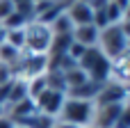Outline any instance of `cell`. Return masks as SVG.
I'll use <instances>...</instances> for the list:
<instances>
[{
    "mask_svg": "<svg viewBox=\"0 0 130 128\" xmlns=\"http://www.w3.org/2000/svg\"><path fill=\"white\" fill-rule=\"evenodd\" d=\"M14 2H16V0H14Z\"/></svg>",
    "mask_w": 130,
    "mask_h": 128,
    "instance_id": "4316f807",
    "label": "cell"
},
{
    "mask_svg": "<svg viewBox=\"0 0 130 128\" xmlns=\"http://www.w3.org/2000/svg\"><path fill=\"white\" fill-rule=\"evenodd\" d=\"M114 128H130V124H128V108L121 112V117L117 119V124H114Z\"/></svg>",
    "mask_w": 130,
    "mask_h": 128,
    "instance_id": "ffe728a7",
    "label": "cell"
},
{
    "mask_svg": "<svg viewBox=\"0 0 130 128\" xmlns=\"http://www.w3.org/2000/svg\"><path fill=\"white\" fill-rule=\"evenodd\" d=\"M78 66H80V69L89 76V80L96 82V85L107 82V80H110V73H112V62H110L96 46L85 50V55L80 57Z\"/></svg>",
    "mask_w": 130,
    "mask_h": 128,
    "instance_id": "3957f363",
    "label": "cell"
},
{
    "mask_svg": "<svg viewBox=\"0 0 130 128\" xmlns=\"http://www.w3.org/2000/svg\"><path fill=\"white\" fill-rule=\"evenodd\" d=\"M73 41L75 44H82L85 48H94L96 44H98V34H101V30L96 27V25H78V27H73Z\"/></svg>",
    "mask_w": 130,
    "mask_h": 128,
    "instance_id": "9c48e42d",
    "label": "cell"
},
{
    "mask_svg": "<svg viewBox=\"0 0 130 128\" xmlns=\"http://www.w3.org/2000/svg\"><path fill=\"white\" fill-rule=\"evenodd\" d=\"M34 2H39V0H34Z\"/></svg>",
    "mask_w": 130,
    "mask_h": 128,
    "instance_id": "484cf974",
    "label": "cell"
},
{
    "mask_svg": "<svg viewBox=\"0 0 130 128\" xmlns=\"http://www.w3.org/2000/svg\"><path fill=\"white\" fill-rule=\"evenodd\" d=\"M14 128H27V126H23V124H16V126H14Z\"/></svg>",
    "mask_w": 130,
    "mask_h": 128,
    "instance_id": "cb8c5ba5",
    "label": "cell"
},
{
    "mask_svg": "<svg viewBox=\"0 0 130 128\" xmlns=\"http://www.w3.org/2000/svg\"><path fill=\"white\" fill-rule=\"evenodd\" d=\"M85 50H87V48H85L82 44H75V41H73V44L69 46V53H66V55H69L71 60H75V62H80V57L85 55Z\"/></svg>",
    "mask_w": 130,
    "mask_h": 128,
    "instance_id": "ac0fdd59",
    "label": "cell"
},
{
    "mask_svg": "<svg viewBox=\"0 0 130 128\" xmlns=\"http://www.w3.org/2000/svg\"><path fill=\"white\" fill-rule=\"evenodd\" d=\"M126 16H128V14H123L119 7H114V5L107 0V5H105V18H107V25H119V23L126 21Z\"/></svg>",
    "mask_w": 130,
    "mask_h": 128,
    "instance_id": "2e32d148",
    "label": "cell"
},
{
    "mask_svg": "<svg viewBox=\"0 0 130 128\" xmlns=\"http://www.w3.org/2000/svg\"><path fill=\"white\" fill-rule=\"evenodd\" d=\"M71 44H73V34H53L48 55H66Z\"/></svg>",
    "mask_w": 130,
    "mask_h": 128,
    "instance_id": "8fae6325",
    "label": "cell"
},
{
    "mask_svg": "<svg viewBox=\"0 0 130 128\" xmlns=\"http://www.w3.org/2000/svg\"><path fill=\"white\" fill-rule=\"evenodd\" d=\"M50 39H53L50 25H43L39 21H30L25 25V50H30L32 55H48Z\"/></svg>",
    "mask_w": 130,
    "mask_h": 128,
    "instance_id": "277c9868",
    "label": "cell"
},
{
    "mask_svg": "<svg viewBox=\"0 0 130 128\" xmlns=\"http://www.w3.org/2000/svg\"><path fill=\"white\" fill-rule=\"evenodd\" d=\"M53 128H80V126H73V124H66V121H59V119H55Z\"/></svg>",
    "mask_w": 130,
    "mask_h": 128,
    "instance_id": "603a6c76",
    "label": "cell"
},
{
    "mask_svg": "<svg viewBox=\"0 0 130 128\" xmlns=\"http://www.w3.org/2000/svg\"><path fill=\"white\" fill-rule=\"evenodd\" d=\"M128 98V87L123 82H114V80H107L101 85L96 98H94V105H112V103H126Z\"/></svg>",
    "mask_w": 130,
    "mask_h": 128,
    "instance_id": "8992f818",
    "label": "cell"
},
{
    "mask_svg": "<svg viewBox=\"0 0 130 128\" xmlns=\"http://www.w3.org/2000/svg\"><path fill=\"white\" fill-rule=\"evenodd\" d=\"M64 82H66V92H71V89H75V87L89 82V76H87L80 66H75V69H71V71L64 73Z\"/></svg>",
    "mask_w": 130,
    "mask_h": 128,
    "instance_id": "7c38bea8",
    "label": "cell"
},
{
    "mask_svg": "<svg viewBox=\"0 0 130 128\" xmlns=\"http://www.w3.org/2000/svg\"><path fill=\"white\" fill-rule=\"evenodd\" d=\"M110 2H112V5H114V7H119V9H121V11H123V14H128L130 0H110Z\"/></svg>",
    "mask_w": 130,
    "mask_h": 128,
    "instance_id": "44dd1931",
    "label": "cell"
},
{
    "mask_svg": "<svg viewBox=\"0 0 130 128\" xmlns=\"http://www.w3.org/2000/svg\"><path fill=\"white\" fill-rule=\"evenodd\" d=\"M27 23H30V21H27L23 14H18V11L14 9V14H9V16L2 21V27H5V30H18V27H25Z\"/></svg>",
    "mask_w": 130,
    "mask_h": 128,
    "instance_id": "e0dca14e",
    "label": "cell"
},
{
    "mask_svg": "<svg viewBox=\"0 0 130 128\" xmlns=\"http://www.w3.org/2000/svg\"><path fill=\"white\" fill-rule=\"evenodd\" d=\"M14 119L11 117H7V115H0V128H14Z\"/></svg>",
    "mask_w": 130,
    "mask_h": 128,
    "instance_id": "7402d4cb",
    "label": "cell"
},
{
    "mask_svg": "<svg viewBox=\"0 0 130 128\" xmlns=\"http://www.w3.org/2000/svg\"><path fill=\"white\" fill-rule=\"evenodd\" d=\"M48 89V82H46V76H39V78H32V80H27V98L30 101H34L41 92H46Z\"/></svg>",
    "mask_w": 130,
    "mask_h": 128,
    "instance_id": "9a60e30c",
    "label": "cell"
},
{
    "mask_svg": "<svg viewBox=\"0 0 130 128\" xmlns=\"http://www.w3.org/2000/svg\"><path fill=\"white\" fill-rule=\"evenodd\" d=\"M5 44H9L11 48L25 53V27H18V30H7L5 34Z\"/></svg>",
    "mask_w": 130,
    "mask_h": 128,
    "instance_id": "4fadbf2b",
    "label": "cell"
},
{
    "mask_svg": "<svg viewBox=\"0 0 130 128\" xmlns=\"http://www.w3.org/2000/svg\"><path fill=\"white\" fill-rule=\"evenodd\" d=\"M25 98H27V80L14 78V85H11V92H9V98H7L5 110L11 108V105H16V103H21V101H25Z\"/></svg>",
    "mask_w": 130,
    "mask_h": 128,
    "instance_id": "30bf717a",
    "label": "cell"
},
{
    "mask_svg": "<svg viewBox=\"0 0 130 128\" xmlns=\"http://www.w3.org/2000/svg\"><path fill=\"white\" fill-rule=\"evenodd\" d=\"M73 23H71V18L66 16V11L64 14H59L53 23H50V30H53V34H71L73 32Z\"/></svg>",
    "mask_w": 130,
    "mask_h": 128,
    "instance_id": "5bb4252c",
    "label": "cell"
},
{
    "mask_svg": "<svg viewBox=\"0 0 130 128\" xmlns=\"http://www.w3.org/2000/svg\"><path fill=\"white\" fill-rule=\"evenodd\" d=\"M64 98H66L64 92L46 89V92H41V94L34 98V108H37L39 115L50 117V119H57V115H59V110H62V105H64Z\"/></svg>",
    "mask_w": 130,
    "mask_h": 128,
    "instance_id": "5b68a950",
    "label": "cell"
},
{
    "mask_svg": "<svg viewBox=\"0 0 130 128\" xmlns=\"http://www.w3.org/2000/svg\"><path fill=\"white\" fill-rule=\"evenodd\" d=\"M87 128H94V126H87Z\"/></svg>",
    "mask_w": 130,
    "mask_h": 128,
    "instance_id": "d4e9b609",
    "label": "cell"
},
{
    "mask_svg": "<svg viewBox=\"0 0 130 128\" xmlns=\"http://www.w3.org/2000/svg\"><path fill=\"white\" fill-rule=\"evenodd\" d=\"M94 101H82V98H71L66 96L64 98V105L57 115L59 121H66V124H73V126H80V128H87L91 126L94 121Z\"/></svg>",
    "mask_w": 130,
    "mask_h": 128,
    "instance_id": "7a4b0ae2",
    "label": "cell"
},
{
    "mask_svg": "<svg viewBox=\"0 0 130 128\" xmlns=\"http://www.w3.org/2000/svg\"><path fill=\"white\" fill-rule=\"evenodd\" d=\"M128 108V103H112V105H96L94 110V128H114L117 119L121 117V112Z\"/></svg>",
    "mask_w": 130,
    "mask_h": 128,
    "instance_id": "52a82bcc",
    "label": "cell"
},
{
    "mask_svg": "<svg viewBox=\"0 0 130 128\" xmlns=\"http://www.w3.org/2000/svg\"><path fill=\"white\" fill-rule=\"evenodd\" d=\"M9 14H14V0H0V23Z\"/></svg>",
    "mask_w": 130,
    "mask_h": 128,
    "instance_id": "d6986e66",
    "label": "cell"
},
{
    "mask_svg": "<svg viewBox=\"0 0 130 128\" xmlns=\"http://www.w3.org/2000/svg\"><path fill=\"white\" fill-rule=\"evenodd\" d=\"M66 16L71 18V23L78 27V25H89L91 18H94V9L87 5V0H73L69 7H66Z\"/></svg>",
    "mask_w": 130,
    "mask_h": 128,
    "instance_id": "ba28073f",
    "label": "cell"
},
{
    "mask_svg": "<svg viewBox=\"0 0 130 128\" xmlns=\"http://www.w3.org/2000/svg\"><path fill=\"white\" fill-rule=\"evenodd\" d=\"M96 48H98L110 62L123 57V55L128 53V27H126V21L119 23V25H107V27H103L101 34H98Z\"/></svg>",
    "mask_w": 130,
    "mask_h": 128,
    "instance_id": "6da1fadb",
    "label": "cell"
}]
</instances>
